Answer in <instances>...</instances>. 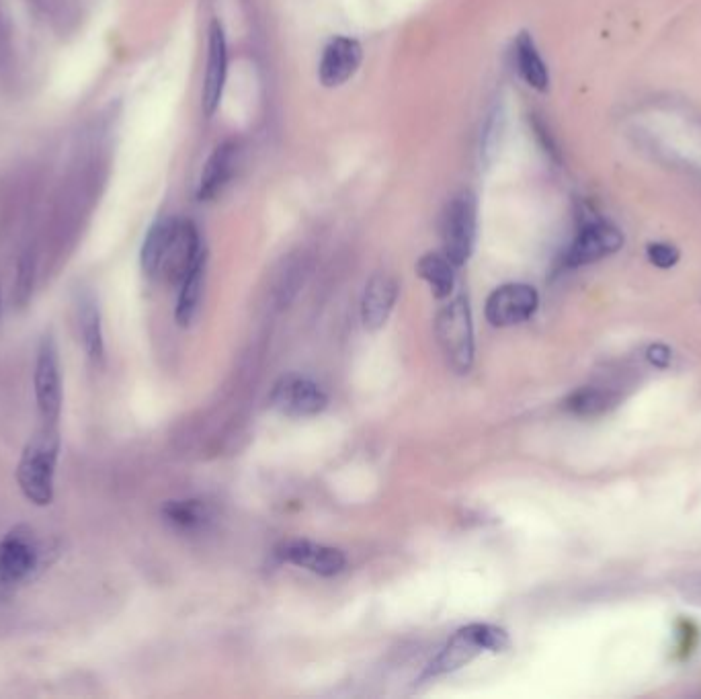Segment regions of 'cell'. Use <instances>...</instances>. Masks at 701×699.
Segmentation results:
<instances>
[{
    "mask_svg": "<svg viewBox=\"0 0 701 699\" xmlns=\"http://www.w3.org/2000/svg\"><path fill=\"white\" fill-rule=\"evenodd\" d=\"M140 259L148 277L181 283L203 259L199 232L189 220L162 218L148 230Z\"/></svg>",
    "mask_w": 701,
    "mask_h": 699,
    "instance_id": "6da1fadb",
    "label": "cell"
},
{
    "mask_svg": "<svg viewBox=\"0 0 701 699\" xmlns=\"http://www.w3.org/2000/svg\"><path fill=\"white\" fill-rule=\"evenodd\" d=\"M60 451V437L56 425L44 423L27 443L19 468L17 482L25 499L37 507H46L54 501V478Z\"/></svg>",
    "mask_w": 701,
    "mask_h": 699,
    "instance_id": "7a4b0ae2",
    "label": "cell"
},
{
    "mask_svg": "<svg viewBox=\"0 0 701 699\" xmlns=\"http://www.w3.org/2000/svg\"><path fill=\"white\" fill-rule=\"evenodd\" d=\"M509 646V636L503 628L490 624H470L453 634L441 652L431 661L425 679H435L460 671L482 652H503Z\"/></svg>",
    "mask_w": 701,
    "mask_h": 699,
    "instance_id": "3957f363",
    "label": "cell"
},
{
    "mask_svg": "<svg viewBox=\"0 0 701 699\" xmlns=\"http://www.w3.org/2000/svg\"><path fill=\"white\" fill-rule=\"evenodd\" d=\"M437 343L456 374H468L474 361V326L466 296L453 298L435 318Z\"/></svg>",
    "mask_w": 701,
    "mask_h": 699,
    "instance_id": "277c9868",
    "label": "cell"
},
{
    "mask_svg": "<svg viewBox=\"0 0 701 699\" xmlns=\"http://www.w3.org/2000/svg\"><path fill=\"white\" fill-rule=\"evenodd\" d=\"M478 228V203L470 191H462L451 197L443 210L441 218V240L443 255L456 265L462 267L468 263L474 251Z\"/></svg>",
    "mask_w": 701,
    "mask_h": 699,
    "instance_id": "5b68a950",
    "label": "cell"
},
{
    "mask_svg": "<svg viewBox=\"0 0 701 699\" xmlns=\"http://www.w3.org/2000/svg\"><path fill=\"white\" fill-rule=\"evenodd\" d=\"M35 398L44 423L56 425L62 410V378L58 347L52 335L44 337L35 363Z\"/></svg>",
    "mask_w": 701,
    "mask_h": 699,
    "instance_id": "8992f818",
    "label": "cell"
},
{
    "mask_svg": "<svg viewBox=\"0 0 701 699\" xmlns=\"http://www.w3.org/2000/svg\"><path fill=\"white\" fill-rule=\"evenodd\" d=\"M624 246V234L620 228H615L609 222L595 220L581 228L572 240L570 249L564 257L566 267H583L597 263L613 253H617Z\"/></svg>",
    "mask_w": 701,
    "mask_h": 699,
    "instance_id": "52a82bcc",
    "label": "cell"
},
{
    "mask_svg": "<svg viewBox=\"0 0 701 699\" xmlns=\"http://www.w3.org/2000/svg\"><path fill=\"white\" fill-rule=\"evenodd\" d=\"M540 306L538 292L527 283H507L486 300V318L492 326H515L529 320Z\"/></svg>",
    "mask_w": 701,
    "mask_h": 699,
    "instance_id": "ba28073f",
    "label": "cell"
},
{
    "mask_svg": "<svg viewBox=\"0 0 701 699\" xmlns=\"http://www.w3.org/2000/svg\"><path fill=\"white\" fill-rule=\"evenodd\" d=\"M271 404L281 415L302 419L322 413L328 404V398L324 390L312 380L302 376H285L275 384L271 392Z\"/></svg>",
    "mask_w": 701,
    "mask_h": 699,
    "instance_id": "9c48e42d",
    "label": "cell"
},
{
    "mask_svg": "<svg viewBox=\"0 0 701 699\" xmlns=\"http://www.w3.org/2000/svg\"><path fill=\"white\" fill-rule=\"evenodd\" d=\"M226 76H228L226 35L220 21H212L210 39H208V62H205L203 91H201V109L208 117H212L222 103Z\"/></svg>",
    "mask_w": 701,
    "mask_h": 699,
    "instance_id": "30bf717a",
    "label": "cell"
},
{
    "mask_svg": "<svg viewBox=\"0 0 701 699\" xmlns=\"http://www.w3.org/2000/svg\"><path fill=\"white\" fill-rule=\"evenodd\" d=\"M363 60V48L353 37H335L328 41L318 64V78L326 89L343 87L355 76Z\"/></svg>",
    "mask_w": 701,
    "mask_h": 699,
    "instance_id": "8fae6325",
    "label": "cell"
},
{
    "mask_svg": "<svg viewBox=\"0 0 701 699\" xmlns=\"http://www.w3.org/2000/svg\"><path fill=\"white\" fill-rule=\"evenodd\" d=\"M398 300V283L388 273H378L369 279L361 300V320L367 331L382 328Z\"/></svg>",
    "mask_w": 701,
    "mask_h": 699,
    "instance_id": "7c38bea8",
    "label": "cell"
},
{
    "mask_svg": "<svg viewBox=\"0 0 701 699\" xmlns=\"http://www.w3.org/2000/svg\"><path fill=\"white\" fill-rule=\"evenodd\" d=\"M279 556L285 562L302 566L314 574H320V577H335V574H339L347 564L341 550L331 548V546L314 544V542H306V540L285 544L281 548Z\"/></svg>",
    "mask_w": 701,
    "mask_h": 699,
    "instance_id": "4fadbf2b",
    "label": "cell"
},
{
    "mask_svg": "<svg viewBox=\"0 0 701 699\" xmlns=\"http://www.w3.org/2000/svg\"><path fill=\"white\" fill-rule=\"evenodd\" d=\"M236 164H238V146L234 142L220 144L203 164V171L197 185L199 201H212L218 195H222V191L228 187L230 179L236 173Z\"/></svg>",
    "mask_w": 701,
    "mask_h": 699,
    "instance_id": "5bb4252c",
    "label": "cell"
},
{
    "mask_svg": "<svg viewBox=\"0 0 701 699\" xmlns=\"http://www.w3.org/2000/svg\"><path fill=\"white\" fill-rule=\"evenodd\" d=\"M39 554L33 542L19 531L0 542V583L17 585L25 581L37 566Z\"/></svg>",
    "mask_w": 701,
    "mask_h": 699,
    "instance_id": "9a60e30c",
    "label": "cell"
},
{
    "mask_svg": "<svg viewBox=\"0 0 701 699\" xmlns=\"http://www.w3.org/2000/svg\"><path fill=\"white\" fill-rule=\"evenodd\" d=\"M515 64L519 76L535 91H548L550 87V72L548 66L535 46V41L529 33H519L515 41Z\"/></svg>",
    "mask_w": 701,
    "mask_h": 699,
    "instance_id": "2e32d148",
    "label": "cell"
},
{
    "mask_svg": "<svg viewBox=\"0 0 701 699\" xmlns=\"http://www.w3.org/2000/svg\"><path fill=\"white\" fill-rule=\"evenodd\" d=\"M78 331L80 341L85 347V353L89 359L99 361L103 359V326H101V312L97 306V300L91 294H85L78 302Z\"/></svg>",
    "mask_w": 701,
    "mask_h": 699,
    "instance_id": "e0dca14e",
    "label": "cell"
},
{
    "mask_svg": "<svg viewBox=\"0 0 701 699\" xmlns=\"http://www.w3.org/2000/svg\"><path fill=\"white\" fill-rule=\"evenodd\" d=\"M453 269H456V265L445 255L435 253L421 257V261L417 263L419 277L429 283L433 296L439 300H445L453 294V287H456V271Z\"/></svg>",
    "mask_w": 701,
    "mask_h": 699,
    "instance_id": "ac0fdd59",
    "label": "cell"
},
{
    "mask_svg": "<svg viewBox=\"0 0 701 699\" xmlns=\"http://www.w3.org/2000/svg\"><path fill=\"white\" fill-rule=\"evenodd\" d=\"M203 271H205V257L179 283L181 292H179L175 316L181 326H189L197 316V310L201 304V292H203Z\"/></svg>",
    "mask_w": 701,
    "mask_h": 699,
    "instance_id": "d6986e66",
    "label": "cell"
},
{
    "mask_svg": "<svg viewBox=\"0 0 701 699\" xmlns=\"http://www.w3.org/2000/svg\"><path fill=\"white\" fill-rule=\"evenodd\" d=\"M164 519L179 529H199L210 521V507L201 501H171L162 509Z\"/></svg>",
    "mask_w": 701,
    "mask_h": 699,
    "instance_id": "ffe728a7",
    "label": "cell"
},
{
    "mask_svg": "<svg viewBox=\"0 0 701 699\" xmlns=\"http://www.w3.org/2000/svg\"><path fill=\"white\" fill-rule=\"evenodd\" d=\"M617 398L609 390H599V388H581L574 394L568 396L564 406L570 410L572 415L579 417H595L605 413L611 406H615Z\"/></svg>",
    "mask_w": 701,
    "mask_h": 699,
    "instance_id": "44dd1931",
    "label": "cell"
},
{
    "mask_svg": "<svg viewBox=\"0 0 701 699\" xmlns=\"http://www.w3.org/2000/svg\"><path fill=\"white\" fill-rule=\"evenodd\" d=\"M503 130H505V113H503L501 107H497L490 113V117L486 121L484 134H482V154L484 156L497 152L501 136H503Z\"/></svg>",
    "mask_w": 701,
    "mask_h": 699,
    "instance_id": "7402d4cb",
    "label": "cell"
},
{
    "mask_svg": "<svg viewBox=\"0 0 701 699\" xmlns=\"http://www.w3.org/2000/svg\"><path fill=\"white\" fill-rule=\"evenodd\" d=\"M648 259L652 265L661 269H671L679 261V251L677 246L667 244V242H654L648 246Z\"/></svg>",
    "mask_w": 701,
    "mask_h": 699,
    "instance_id": "603a6c76",
    "label": "cell"
},
{
    "mask_svg": "<svg viewBox=\"0 0 701 699\" xmlns=\"http://www.w3.org/2000/svg\"><path fill=\"white\" fill-rule=\"evenodd\" d=\"M648 359L650 363L658 365V367H667L669 361H671V351L663 345H654L650 351H648Z\"/></svg>",
    "mask_w": 701,
    "mask_h": 699,
    "instance_id": "cb8c5ba5",
    "label": "cell"
}]
</instances>
